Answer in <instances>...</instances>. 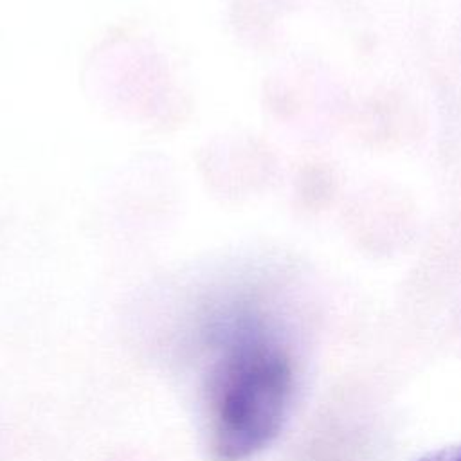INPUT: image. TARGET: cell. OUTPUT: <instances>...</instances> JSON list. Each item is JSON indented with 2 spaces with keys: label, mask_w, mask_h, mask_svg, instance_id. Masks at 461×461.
Here are the masks:
<instances>
[{
  "label": "cell",
  "mask_w": 461,
  "mask_h": 461,
  "mask_svg": "<svg viewBox=\"0 0 461 461\" xmlns=\"http://www.w3.org/2000/svg\"><path fill=\"white\" fill-rule=\"evenodd\" d=\"M212 335L218 355L207 385L211 450L216 461H247L283 429L292 398V366L249 312L227 315Z\"/></svg>",
  "instance_id": "cell-1"
},
{
  "label": "cell",
  "mask_w": 461,
  "mask_h": 461,
  "mask_svg": "<svg viewBox=\"0 0 461 461\" xmlns=\"http://www.w3.org/2000/svg\"><path fill=\"white\" fill-rule=\"evenodd\" d=\"M418 461H461V445H450L432 450L420 457Z\"/></svg>",
  "instance_id": "cell-2"
}]
</instances>
